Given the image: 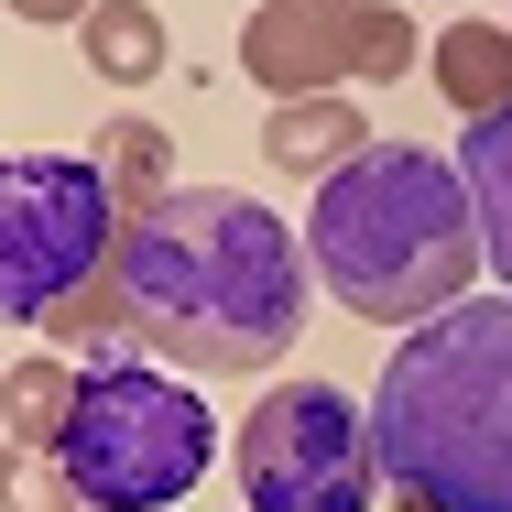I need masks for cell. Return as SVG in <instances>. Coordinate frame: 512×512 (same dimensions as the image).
Segmentation results:
<instances>
[{
	"label": "cell",
	"instance_id": "30bf717a",
	"mask_svg": "<svg viewBox=\"0 0 512 512\" xmlns=\"http://www.w3.org/2000/svg\"><path fill=\"white\" fill-rule=\"evenodd\" d=\"M458 175H469V207H480V262L502 273V295H512V109L458 131Z\"/></svg>",
	"mask_w": 512,
	"mask_h": 512
},
{
	"label": "cell",
	"instance_id": "6da1fadb",
	"mask_svg": "<svg viewBox=\"0 0 512 512\" xmlns=\"http://www.w3.org/2000/svg\"><path fill=\"white\" fill-rule=\"evenodd\" d=\"M55 338H142L175 371H273L306 338V240L240 186H175L120 218L109 284L55 316Z\"/></svg>",
	"mask_w": 512,
	"mask_h": 512
},
{
	"label": "cell",
	"instance_id": "7c38bea8",
	"mask_svg": "<svg viewBox=\"0 0 512 512\" xmlns=\"http://www.w3.org/2000/svg\"><path fill=\"white\" fill-rule=\"evenodd\" d=\"M88 164L109 175L120 218H142V207H164V197H175V142H164L153 120H131V109H120V120L99 131V153H88Z\"/></svg>",
	"mask_w": 512,
	"mask_h": 512
},
{
	"label": "cell",
	"instance_id": "ba28073f",
	"mask_svg": "<svg viewBox=\"0 0 512 512\" xmlns=\"http://www.w3.org/2000/svg\"><path fill=\"white\" fill-rule=\"evenodd\" d=\"M360 153H371V131H360V109H349V99H284L273 120H262V164H273V175L327 186V175H349Z\"/></svg>",
	"mask_w": 512,
	"mask_h": 512
},
{
	"label": "cell",
	"instance_id": "4fadbf2b",
	"mask_svg": "<svg viewBox=\"0 0 512 512\" xmlns=\"http://www.w3.org/2000/svg\"><path fill=\"white\" fill-rule=\"evenodd\" d=\"M77 44H88V66L120 77V88H142V77L164 66V22L131 11V0H88V11H77Z\"/></svg>",
	"mask_w": 512,
	"mask_h": 512
},
{
	"label": "cell",
	"instance_id": "8992f818",
	"mask_svg": "<svg viewBox=\"0 0 512 512\" xmlns=\"http://www.w3.org/2000/svg\"><path fill=\"white\" fill-rule=\"evenodd\" d=\"M240 502L251 512H371L382 502V458H371V414L338 382H284L240 414Z\"/></svg>",
	"mask_w": 512,
	"mask_h": 512
},
{
	"label": "cell",
	"instance_id": "9c48e42d",
	"mask_svg": "<svg viewBox=\"0 0 512 512\" xmlns=\"http://www.w3.org/2000/svg\"><path fill=\"white\" fill-rule=\"evenodd\" d=\"M436 88H447V109L458 120H502L512 109V22H447L436 33Z\"/></svg>",
	"mask_w": 512,
	"mask_h": 512
},
{
	"label": "cell",
	"instance_id": "7a4b0ae2",
	"mask_svg": "<svg viewBox=\"0 0 512 512\" xmlns=\"http://www.w3.org/2000/svg\"><path fill=\"white\" fill-rule=\"evenodd\" d=\"M371 458L404 512H512V295H469L393 338Z\"/></svg>",
	"mask_w": 512,
	"mask_h": 512
},
{
	"label": "cell",
	"instance_id": "3957f363",
	"mask_svg": "<svg viewBox=\"0 0 512 512\" xmlns=\"http://www.w3.org/2000/svg\"><path fill=\"white\" fill-rule=\"evenodd\" d=\"M316 284L371 327H436L447 306H469L480 273V207L469 175L425 142H371L349 175L316 186Z\"/></svg>",
	"mask_w": 512,
	"mask_h": 512
},
{
	"label": "cell",
	"instance_id": "277c9868",
	"mask_svg": "<svg viewBox=\"0 0 512 512\" xmlns=\"http://www.w3.org/2000/svg\"><path fill=\"white\" fill-rule=\"evenodd\" d=\"M55 458H66L88 512H175L207 480V458H218V414L175 371H142V360L99 349L77 371V414H66Z\"/></svg>",
	"mask_w": 512,
	"mask_h": 512
},
{
	"label": "cell",
	"instance_id": "9a60e30c",
	"mask_svg": "<svg viewBox=\"0 0 512 512\" xmlns=\"http://www.w3.org/2000/svg\"><path fill=\"white\" fill-rule=\"evenodd\" d=\"M0 458H11V425H0Z\"/></svg>",
	"mask_w": 512,
	"mask_h": 512
},
{
	"label": "cell",
	"instance_id": "5b68a950",
	"mask_svg": "<svg viewBox=\"0 0 512 512\" xmlns=\"http://www.w3.org/2000/svg\"><path fill=\"white\" fill-rule=\"evenodd\" d=\"M120 251V197L88 153H0V327H55Z\"/></svg>",
	"mask_w": 512,
	"mask_h": 512
},
{
	"label": "cell",
	"instance_id": "8fae6325",
	"mask_svg": "<svg viewBox=\"0 0 512 512\" xmlns=\"http://www.w3.org/2000/svg\"><path fill=\"white\" fill-rule=\"evenodd\" d=\"M66 414H77V371L44 349V360H11L0 371V425H11V447H66Z\"/></svg>",
	"mask_w": 512,
	"mask_h": 512
},
{
	"label": "cell",
	"instance_id": "52a82bcc",
	"mask_svg": "<svg viewBox=\"0 0 512 512\" xmlns=\"http://www.w3.org/2000/svg\"><path fill=\"white\" fill-rule=\"evenodd\" d=\"M414 22L393 0H262L240 22V77H262L284 99H338L349 77H404Z\"/></svg>",
	"mask_w": 512,
	"mask_h": 512
},
{
	"label": "cell",
	"instance_id": "5bb4252c",
	"mask_svg": "<svg viewBox=\"0 0 512 512\" xmlns=\"http://www.w3.org/2000/svg\"><path fill=\"white\" fill-rule=\"evenodd\" d=\"M0 512H88V502H77L66 458H44V447H11V458H0Z\"/></svg>",
	"mask_w": 512,
	"mask_h": 512
}]
</instances>
